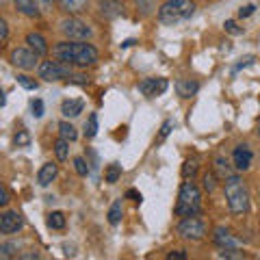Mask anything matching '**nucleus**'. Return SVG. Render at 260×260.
<instances>
[{
  "mask_svg": "<svg viewBox=\"0 0 260 260\" xmlns=\"http://www.w3.org/2000/svg\"><path fill=\"white\" fill-rule=\"evenodd\" d=\"M193 13H195V5L191 0H167L158 9V20L167 24V26H174V24H180L193 18Z\"/></svg>",
  "mask_w": 260,
  "mask_h": 260,
  "instance_id": "nucleus-4",
  "label": "nucleus"
},
{
  "mask_svg": "<svg viewBox=\"0 0 260 260\" xmlns=\"http://www.w3.org/2000/svg\"><path fill=\"white\" fill-rule=\"evenodd\" d=\"M126 195H128V198L133 200V202H137V204H139V202H141V193H137L135 189H130V191H128Z\"/></svg>",
  "mask_w": 260,
  "mask_h": 260,
  "instance_id": "nucleus-41",
  "label": "nucleus"
},
{
  "mask_svg": "<svg viewBox=\"0 0 260 260\" xmlns=\"http://www.w3.org/2000/svg\"><path fill=\"white\" fill-rule=\"evenodd\" d=\"M18 230H22V215L15 213V210H7V213L0 217V232L13 234Z\"/></svg>",
  "mask_w": 260,
  "mask_h": 260,
  "instance_id": "nucleus-10",
  "label": "nucleus"
},
{
  "mask_svg": "<svg viewBox=\"0 0 260 260\" xmlns=\"http://www.w3.org/2000/svg\"><path fill=\"white\" fill-rule=\"evenodd\" d=\"M95 135H98V115L91 113L89 119H87V124H85V137L87 139H93Z\"/></svg>",
  "mask_w": 260,
  "mask_h": 260,
  "instance_id": "nucleus-25",
  "label": "nucleus"
},
{
  "mask_svg": "<svg viewBox=\"0 0 260 260\" xmlns=\"http://www.w3.org/2000/svg\"><path fill=\"white\" fill-rule=\"evenodd\" d=\"M172 128H174V121H172V119H167V121H165V124H162V128H160L158 141H162V139H165V137H167L169 133H172Z\"/></svg>",
  "mask_w": 260,
  "mask_h": 260,
  "instance_id": "nucleus-32",
  "label": "nucleus"
},
{
  "mask_svg": "<svg viewBox=\"0 0 260 260\" xmlns=\"http://www.w3.org/2000/svg\"><path fill=\"white\" fill-rule=\"evenodd\" d=\"M26 143H28V133L22 130V133L15 135V145H26Z\"/></svg>",
  "mask_w": 260,
  "mask_h": 260,
  "instance_id": "nucleus-37",
  "label": "nucleus"
},
{
  "mask_svg": "<svg viewBox=\"0 0 260 260\" xmlns=\"http://www.w3.org/2000/svg\"><path fill=\"white\" fill-rule=\"evenodd\" d=\"M256 135H258V139H260V121L256 124Z\"/></svg>",
  "mask_w": 260,
  "mask_h": 260,
  "instance_id": "nucleus-46",
  "label": "nucleus"
},
{
  "mask_svg": "<svg viewBox=\"0 0 260 260\" xmlns=\"http://www.w3.org/2000/svg\"><path fill=\"white\" fill-rule=\"evenodd\" d=\"M176 91L180 98H193L195 93L200 91V83H195V80H189V78H182L176 83Z\"/></svg>",
  "mask_w": 260,
  "mask_h": 260,
  "instance_id": "nucleus-16",
  "label": "nucleus"
},
{
  "mask_svg": "<svg viewBox=\"0 0 260 260\" xmlns=\"http://www.w3.org/2000/svg\"><path fill=\"white\" fill-rule=\"evenodd\" d=\"M133 44H135V42H133V39H126V42H124V44H121V46H124V48H128V46H133Z\"/></svg>",
  "mask_w": 260,
  "mask_h": 260,
  "instance_id": "nucleus-45",
  "label": "nucleus"
},
{
  "mask_svg": "<svg viewBox=\"0 0 260 260\" xmlns=\"http://www.w3.org/2000/svg\"><path fill=\"white\" fill-rule=\"evenodd\" d=\"M72 65L63 63V61H44L39 65V78L48 80V83H54V80L61 78H72Z\"/></svg>",
  "mask_w": 260,
  "mask_h": 260,
  "instance_id": "nucleus-5",
  "label": "nucleus"
},
{
  "mask_svg": "<svg viewBox=\"0 0 260 260\" xmlns=\"http://www.w3.org/2000/svg\"><path fill=\"white\" fill-rule=\"evenodd\" d=\"M204 189L208 193L215 191V174H204Z\"/></svg>",
  "mask_w": 260,
  "mask_h": 260,
  "instance_id": "nucleus-34",
  "label": "nucleus"
},
{
  "mask_svg": "<svg viewBox=\"0 0 260 260\" xmlns=\"http://www.w3.org/2000/svg\"><path fill=\"white\" fill-rule=\"evenodd\" d=\"M7 202H9V191H7V186H3V191H0V204L7 206Z\"/></svg>",
  "mask_w": 260,
  "mask_h": 260,
  "instance_id": "nucleus-40",
  "label": "nucleus"
},
{
  "mask_svg": "<svg viewBox=\"0 0 260 260\" xmlns=\"http://www.w3.org/2000/svg\"><path fill=\"white\" fill-rule=\"evenodd\" d=\"M202 208V193H200V186L191 180L182 182L180 186V195H178V204H176V215L178 217H191V215H198Z\"/></svg>",
  "mask_w": 260,
  "mask_h": 260,
  "instance_id": "nucleus-3",
  "label": "nucleus"
},
{
  "mask_svg": "<svg viewBox=\"0 0 260 260\" xmlns=\"http://www.w3.org/2000/svg\"><path fill=\"white\" fill-rule=\"evenodd\" d=\"M167 258H169V260H174V258H186V254H184V251H172V254H169Z\"/></svg>",
  "mask_w": 260,
  "mask_h": 260,
  "instance_id": "nucleus-43",
  "label": "nucleus"
},
{
  "mask_svg": "<svg viewBox=\"0 0 260 260\" xmlns=\"http://www.w3.org/2000/svg\"><path fill=\"white\" fill-rule=\"evenodd\" d=\"M56 5H59L61 11L70 13V15H76V13L87 11L89 0H56Z\"/></svg>",
  "mask_w": 260,
  "mask_h": 260,
  "instance_id": "nucleus-14",
  "label": "nucleus"
},
{
  "mask_svg": "<svg viewBox=\"0 0 260 260\" xmlns=\"http://www.w3.org/2000/svg\"><path fill=\"white\" fill-rule=\"evenodd\" d=\"M167 78H145L139 83V91L143 95H148V98H154V95H160V93H165L167 91Z\"/></svg>",
  "mask_w": 260,
  "mask_h": 260,
  "instance_id": "nucleus-9",
  "label": "nucleus"
},
{
  "mask_svg": "<svg viewBox=\"0 0 260 260\" xmlns=\"http://www.w3.org/2000/svg\"><path fill=\"white\" fill-rule=\"evenodd\" d=\"M32 115H35V117L44 115V102L42 100H32Z\"/></svg>",
  "mask_w": 260,
  "mask_h": 260,
  "instance_id": "nucleus-35",
  "label": "nucleus"
},
{
  "mask_svg": "<svg viewBox=\"0 0 260 260\" xmlns=\"http://www.w3.org/2000/svg\"><path fill=\"white\" fill-rule=\"evenodd\" d=\"M20 258H39V254H22Z\"/></svg>",
  "mask_w": 260,
  "mask_h": 260,
  "instance_id": "nucleus-44",
  "label": "nucleus"
},
{
  "mask_svg": "<svg viewBox=\"0 0 260 260\" xmlns=\"http://www.w3.org/2000/svg\"><path fill=\"white\" fill-rule=\"evenodd\" d=\"M13 3H15V9L24 13L26 18H39V15H42L39 7L35 5V0H13Z\"/></svg>",
  "mask_w": 260,
  "mask_h": 260,
  "instance_id": "nucleus-18",
  "label": "nucleus"
},
{
  "mask_svg": "<svg viewBox=\"0 0 260 260\" xmlns=\"http://www.w3.org/2000/svg\"><path fill=\"white\" fill-rule=\"evenodd\" d=\"M37 59H39V54L32 50H26V48H15L9 54V61L20 70H35Z\"/></svg>",
  "mask_w": 260,
  "mask_h": 260,
  "instance_id": "nucleus-8",
  "label": "nucleus"
},
{
  "mask_svg": "<svg viewBox=\"0 0 260 260\" xmlns=\"http://www.w3.org/2000/svg\"><path fill=\"white\" fill-rule=\"evenodd\" d=\"M178 234L186 241H202L204 234H206V225L198 215H191V217H184L180 221V225H178Z\"/></svg>",
  "mask_w": 260,
  "mask_h": 260,
  "instance_id": "nucleus-6",
  "label": "nucleus"
},
{
  "mask_svg": "<svg viewBox=\"0 0 260 260\" xmlns=\"http://www.w3.org/2000/svg\"><path fill=\"white\" fill-rule=\"evenodd\" d=\"M18 83L24 89H30V91H35V89H37V80H32L30 76H18Z\"/></svg>",
  "mask_w": 260,
  "mask_h": 260,
  "instance_id": "nucleus-28",
  "label": "nucleus"
},
{
  "mask_svg": "<svg viewBox=\"0 0 260 260\" xmlns=\"http://www.w3.org/2000/svg\"><path fill=\"white\" fill-rule=\"evenodd\" d=\"M121 176V165H117V162H111V165L107 167V172H104V180H107L109 184H115L119 180Z\"/></svg>",
  "mask_w": 260,
  "mask_h": 260,
  "instance_id": "nucleus-21",
  "label": "nucleus"
},
{
  "mask_svg": "<svg viewBox=\"0 0 260 260\" xmlns=\"http://www.w3.org/2000/svg\"><path fill=\"white\" fill-rule=\"evenodd\" d=\"M195 174H198V158H189V160H184V165H182V176L189 180V178H193Z\"/></svg>",
  "mask_w": 260,
  "mask_h": 260,
  "instance_id": "nucleus-26",
  "label": "nucleus"
},
{
  "mask_svg": "<svg viewBox=\"0 0 260 260\" xmlns=\"http://www.w3.org/2000/svg\"><path fill=\"white\" fill-rule=\"evenodd\" d=\"M26 44L30 46V50L37 52L39 56H44L48 52V44H46V39L39 35V32H28V35H26Z\"/></svg>",
  "mask_w": 260,
  "mask_h": 260,
  "instance_id": "nucleus-17",
  "label": "nucleus"
},
{
  "mask_svg": "<svg viewBox=\"0 0 260 260\" xmlns=\"http://www.w3.org/2000/svg\"><path fill=\"white\" fill-rule=\"evenodd\" d=\"M121 215H124V208H121V200L113 202V206L109 210V223L111 225H117L121 221Z\"/></svg>",
  "mask_w": 260,
  "mask_h": 260,
  "instance_id": "nucleus-22",
  "label": "nucleus"
},
{
  "mask_svg": "<svg viewBox=\"0 0 260 260\" xmlns=\"http://www.w3.org/2000/svg\"><path fill=\"white\" fill-rule=\"evenodd\" d=\"M85 109V102L80 98H70V100H63L61 104V113L63 117H78Z\"/></svg>",
  "mask_w": 260,
  "mask_h": 260,
  "instance_id": "nucleus-13",
  "label": "nucleus"
},
{
  "mask_svg": "<svg viewBox=\"0 0 260 260\" xmlns=\"http://www.w3.org/2000/svg\"><path fill=\"white\" fill-rule=\"evenodd\" d=\"M251 61H254V56H245V59H241V63L237 65V70H234V72H239L241 68H245V65H249Z\"/></svg>",
  "mask_w": 260,
  "mask_h": 260,
  "instance_id": "nucleus-42",
  "label": "nucleus"
},
{
  "mask_svg": "<svg viewBox=\"0 0 260 260\" xmlns=\"http://www.w3.org/2000/svg\"><path fill=\"white\" fill-rule=\"evenodd\" d=\"M225 30L232 32V35H241V32H243V28H239L237 24H234V20H228L225 22Z\"/></svg>",
  "mask_w": 260,
  "mask_h": 260,
  "instance_id": "nucleus-36",
  "label": "nucleus"
},
{
  "mask_svg": "<svg viewBox=\"0 0 260 260\" xmlns=\"http://www.w3.org/2000/svg\"><path fill=\"white\" fill-rule=\"evenodd\" d=\"M219 258H230V260H239V258H245V254H243V251H239L237 247H232V249H221V251H219Z\"/></svg>",
  "mask_w": 260,
  "mask_h": 260,
  "instance_id": "nucleus-27",
  "label": "nucleus"
},
{
  "mask_svg": "<svg viewBox=\"0 0 260 260\" xmlns=\"http://www.w3.org/2000/svg\"><path fill=\"white\" fill-rule=\"evenodd\" d=\"M215 162H217V174H219V176H221V178H228V176H230V174H228V167H230V165H228V160L217 158Z\"/></svg>",
  "mask_w": 260,
  "mask_h": 260,
  "instance_id": "nucleus-31",
  "label": "nucleus"
},
{
  "mask_svg": "<svg viewBox=\"0 0 260 260\" xmlns=\"http://www.w3.org/2000/svg\"><path fill=\"white\" fill-rule=\"evenodd\" d=\"M3 3H5V0H3Z\"/></svg>",
  "mask_w": 260,
  "mask_h": 260,
  "instance_id": "nucleus-47",
  "label": "nucleus"
},
{
  "mask_svg": "<svg viewBox=\"0 0 260 260\" xmlns=\"http://www.w3.org/2000/svg\"><path fill=\"white\" fill-rule=\"evenodd\" d=\"M48 225H50L52 230H63L65 228V215L59 213V210H54V213L48 215Z\"/></svg>",
  "mask_w": 260,
  "mask_h": 260,
  "instance_id": "nucleus-24",
  "label": "nucleus"
},
{
  "mask_svg": "<svg viewBox=\"0 0 260 260\" xmlns=\"http://www.w3.org/2000/svg\"><path fill=\"white\" fill-rule=\"evenodd\" d=\"M15 249H18V245H13V243H5V245H0V256L11 258L15 254Z\"/></svg>",
  "mask_w": 260,
  "mask_h": 260,
  "instance_id": "nucleus-29",
  "label": "nucleus"
},
{
  "mask_svg": "<svg viewBox=\"0 0 260 260\" xmlns=\"http://www.w3.org/2000/svg\"><path fill=\"white\" fill-rule=\"evenodd\" d=\"M35 5L39 7L42 13H50L52 11V0H35Z\"/></svg>",
  "mask_w": 260,
  "mask_h": 260,
  "instance_id": "nucleus-33",
  "label": "nucleus"
},
{
  "mask_svg": "<svg viewBox=\"0 0 260 260\" xmlns=\"http://www.w3.org/2000/svg\"><path fill=\"white\" fill-rule=\"evenodd\" d=\"M52 54L56 61H63L68 65H78V68H85V65H93L98 61V50L91 44H83V42H61L52 48Z\"/></svg>",
  "mask_w": 260,
  "mask_h": 260,
  "instance_id": "nucleus-1",
  "label": "nucleus"
},
{
  "mask_svg": "<svg viewBox=\"0 0 260 260\" xmlns=\"http://www.w3.org/2000/svg\"><path fill=\"white\" fill-rule=\"evenodd\" d=\"M254 11H256V7L254 5H247V7H243V9L239 11V15H241V18H249Z\"/></svg>",
  "mask_w": 260,
  "mask_h": 260,
  "instance_id": "nucleus-38",
  "label": "nucleus"
},
{
  "mask_svg": "<svg viewBox=\"0 0 260 260\" xmlns=\"http://www.w3.org/2000/svg\"><path fill=\"white\" fill-rule=\"evenodd\" d=\"M228 208L232 215H243L249 210V191L241 176H228L223 182Z\"/></svg>",
  "mask_w": 260,
  "mask_h": 260,
  "instance_id": "nucleus-2",
  "label": "nucleus"
},
{
  "mask_svg": "<svg viewBox=\"0 0 260 260\" xmlns=\"http://www.w3.org/2000/svg\"><path fill=\"white\" fill-rule=\"evenodd\" d=\"M54 154H56V158L59 160H68L70 158V141L61 137V139L54 143Z\"/></svg>",
  "mask_w": 260,
  "mask_h": 260,
  "instance_id": "nucleus-20",
  "label": "nucleus"
},
{
  "mask_svg": "<svg viewBox=\"0 0 260 260\" xmlns=\"http://www.w3.org/2000/svg\"><path fill=\"white\" fill-rule=\"evenodd\" d=\"M213 239L217 243V247H221V249H232V247H239V241L232 237L230 230H225V228H217L215 234H213Z\"/></svg>",
  "mask_w": 260,
  "mask_h": 260,
  "instance_id": "nucleus-12",
  "label": "nucleus"
},
{
  "mask_svg": "<svg viewBox=\"0 0 260 260\" xmlns=\"http://www.w3.org/2000/svg\"><path fill=\"white\" fill-rule=\"evenodd\" d=\"M61 32L68 39H74V42H85V39L91 37V28L87 26L83 20L78 18H68L61 22Z\"/></svg>",
  "mask_w": 260,
  "mask_h": 260,
  "instance_id": "nucleus-7",
  "label": "nucleus"
},
{
  "mask_svg": "<svg viewBox=\"0 0 260 260\" xmlns=\"http://www.w3.org/2000/svg\"><path fill=\"white\" fill-rule=\"evenodd\" d=\"M59 133L63 139H68V141H76L78 139V133H76V128L70 124V121H61L59 124Z\"/></svg>",
  "mask_w": 260,
  "mask_h": 260,
  "instance_id": "nucleus-23",
  "label": "nucleus"
},
{
  "mask_svg": "<svg viewBox=\"0 0 260 260\" xmlns=\"http://www.w3.org/2000/svg\"><path fill=\"white\" fill-rule=\"evenodd\" d=\"M251 150L247 148V145H237L234 148V154H232V160H234V167L241 169V172H245V169L251 167Z\"/></svg>",
  "mask_w": 260,
  "mask_h": 260,
  "instance_id": "nucleus-11",
  "label": "nucleus"
},
{
  "mask_svg": "<svg viewBox=\"0 0 260 260\" xmlns=\"http://www.w3.org/2000/svg\"><path fill=\"white\" fill-rule=\"evenodd\" d=\"M56 174H59V167H56L54 162H46V165L39 169V174H37L39 186H48V184H50L54 178H56Z\"/></svg>",
  "mask_w": 260,
  "mask_h": 260,
  "instance_id": "nucleus-15",
  "label": "nucleus"
},
{
  "mask_svg": "<svg viewBox=\"0 0 260 260\" xmlns=\"http://www.w3.org/2000/svg\"><path fill=\"white\" fill-rule=\"evenodd\" d=\"M74 167H76V172H78V176H87L89 174V167H87V162H85V158H74Z\"/></svg>",
  "mask_w": 260,
  "mask_h": 260,
  "instance_id": "nucleus-30",
  "label": "nucleus"
},
{
  "mask_svg": "<svg viewBox=\"0 0 260 260\" xmlns=\"http://www.w3.org/2000/svg\"><path fill=\"white\" fill-rule=\"evenodd\" d=\"M7 35H9V28H7V22L0 20V37H3V42H7Z\"/></svg>",
  "mask_w": 260,
  "mask_h": 260,
  "instance_id": "nucleus-39",
  "label": "nucleus"
},
{
  "mask_svg": "<svg viewBox=\"0 0 260 260\" xmlns=\"http://www.w3.org/2000/svg\"><path fill=\"white\" fill-rule=\"evenodd\" d=\"M121 9H124V5L117 3V0H102L100 3V13L104 18H115V15L121 13Z\"/></svg>",
  "mask_w": 260,
  "mask_h": 260,
  "instance_id": "nucleus-19",
  "label": "nucleus"
}]
</instances>
